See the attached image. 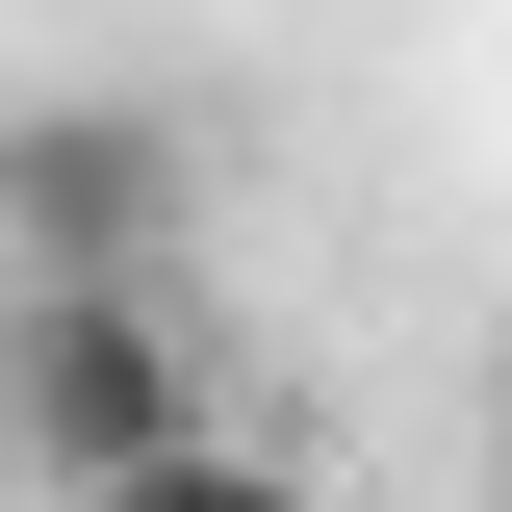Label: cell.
<instances>
[{
    "label": "cell",
    "mask_w": 512,
    "mask_h": 512,
    "mask_svg": "<svg viewBox=\"0 0 512 512\" xmlns=\"http://www.w3.org/2000/svg\"><path fill=\"white\" fill-rule=\"evenodd\" d=\"M0 410H26V461H52L77 512L231 436V410H205V333H180V282H26V308H0Z\"/></svg>",
    "instance_id": "6da1fadb"
},
{
    "label": "cell",
    "mask_w": 512,
    "mask_h": 512,
    "mask_svg": "<svg viewBox=\"0 0 512 512\" xmlns=\"http://www.w3.org/2000/svg\"><path fill=\"white\" fill-rule=\"evenodd\" d=\"M0 256L26 282H154L180 256V128L154 103H26L0 128Z\"/></svg>",
    "instance_id": "7a4b0ae2"
},
{
    "label": "cell",
    "mask_w": 512,
    "mask_h": 512,
    "mask_svg": "<svg viewBox=\"0 0 512 512\" xmlns=\"http://www.w3.org/2000/svg\"><path fill=\"white\" fill-rule=\"evenodd\" d=\"M103 512H333L308 461H256V436H205V461H154V487H103Z\"/></svg>",
    "instance_id": "3957f363"
},
{
    "label": "cell",
    "mask_w": 512,
    "mask_h": 512,
    "mask_svg": "<svg viewBox=\"0 0 512 512\" xmlns=\"http://www.w3.org/2000/svg\"><path fill=\"white\" fill-rule=\"evenodd\" d=\"M487 436H512V384H487Z\"/></svg>",
    "instance_id": "277c9868"
}]
</instances>
